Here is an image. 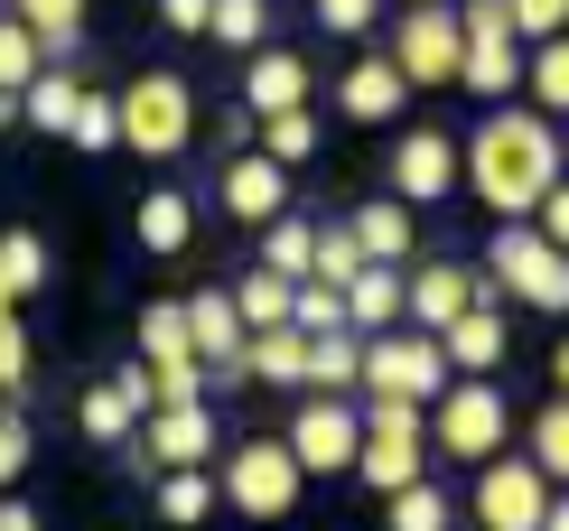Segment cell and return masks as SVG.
<instances>
[{"label":"cell","instance_id":"obj_1","mask_svg":"<svg viewBox=\"0 0 569 531\" xmlns=\"http://www.w3.org/2000/svg\"><path fill=\"white\" fill-rule=\"evenodd\" d=\"M458 178H467V197H477L495 224H523V214L560 187V122L532 112V103H495L477 122V140L458 150Z\"/></svg>","mask_w":569,"mask_h":531},{"label":"cell","instance_id":"obj_2","mask_svg":"<svg viewBox=\"0 0 569 531\" xmlns=\"http://www.w3.org/2000/svg\"><path fill=\"white\" fill-rule=\"evenodd\" d=\"M112 122H122V150L131 159H178L197 140V84L187 76H131V93H112Z\"/></svg>","mask_w":569,"mask_h":531},{"label":"cell","instance_id":"obj_3","mask_svg":"<svg viewBox=\"0 0 569 531\" xmlns=\"http://www.w3.org/2000/svg\"><path fill=\"white\" fill-rule=\"evenodd\" d=\"M505 429H513L505 382H486V373H448V392L430 401V448L458 457V467H486L505 448Z\"/></svg>","mask_w":569,"mask_h":531},{"label":"cell","instance_id":"obj_4","mask_svg":"<svg viewBox=\"0 0 569 531\" xmlns=\"http://www.w3.org/2000/svg\"><path fill=\"white\" fill-rule=\"evenodd\" d=\"M486 289L541 308V318H569V252L541 243L532 224H495V243H486Z\"/></svg>","mask_w":569,"mask_h":531},{"label":"cell","instance_id":"obj_5","mask_svg":"<svg viewBox=\"0 0 569 531\" xmlns=\"http://www.w3.org/2000/svg\"><path fill=\"white\" fill-rule=\"evenodd\" d=\"M299 485H308V475H299V457L280 448V439H243V448L216 467V494H224L243 522H290V513H299Z\"/></svg>","mask_w":569,"mask_h":531},{"label":"cell","instance_id":"obj_6","mask_svg":"<svg viewBox=\"0 0 569 531\" xmlns=\"http://www.w3.org/2000/svg\"><path fill=\"white\" fill-rule=\"evenodd\" d=\"M355 392H392V401H439L448 392V354H439V335H365V354H355Z\"/></svg>","mask_w":569,"mask_h":531},{"label":"cell","instance_id":"obj_7","mask_svg":"<svg viewBox=\"0 0 569 531\" xmlns=\"http://www.w3.org/2000/svg\"><path fill=\"white\" fill-rule=\"evenodd\" d=\"M458 84L486 93V103H513V84H523V38H513L505 0H467L458 10Z\"/></svg>","mask_w":569,"mask_h":531},{"label":"cell","instance_id":"obj_8","mask_svg":"<svg viewBox=\"0 0 569 531\" xmlns=\"http://www.w3.org/2000/svg\"><path fill=\"white\" fill-rule=\"evenodd\" d=\"M458 10L448 0H401V29L383 57L401 66V84H458Z\"/></svg>","mask_w":569,"mask_h":531},{"label":"cell","instance_id":"obj_9","mask_svg":"<svg viewBox=\"0 0 569 531\" xmlns=\"http://www.w3.org/2000/svg\"><path fill=\"white\" fill-rule=\"evenodd\" d=\"M477 522L486 531H541V513H551V475L532 467V457H513V448H495L486 467H477Z\"/></svg>","mask_w":569,"mask_h":531},{"label":"cell","instance_id":"obj_10","mask_svg":"<svg viewBox=\"0 0 569 531\" xmlns=\"http://www.w3.org/2000/svg\"><path fill=\"white\" fill-rule=\"evenodd\" d=\"M280 448L299 457V475H346L355 448H365V420H355V401L318 392L308 410H290V429H280Z\"/></svg>","mask_w":569,"mask_h":531},{"label":"cell","instance_id":"obj_11","mask_svg":"<svg viewBox=\"0 0 569 531\" xmlns=\"http://www.w3.org/2000/svg\"><path fill=\"white\" fill-rule=\"evenodd\" d=\"M216 439H224V420L206 401H159L140 420V457L150 467H216Z\"/></svg>","mask_w":569,"mask_h":531},{"label":"cell","instance_id":"obj_12","mask_svg":"<svg viewBox=\"0 0 569 531\" xmlns=\"http://www.w3.org/2000/svg\"><path fill=\"white\" fill-rule=\"evenodd\" d=\"M383 178H392V197L411 206V214L439 206V197H458V140H448V131H401Z\"/></svg>","mask_w":569,"mask_h":531},{"label":"cell","instance_id":"obj_13","mask_svg":"<svg viewBox=\"0 0 569 531\" xmlns=\"http://www.w3.org/2000/svg\"><path fill=\"white\" fill-rule=\"evenodd\" d=\"M477 299H486V271H477V261H430V271L401 280V318H411L420 335H439L448 318H467Z\"/></svg>","mask_w":569,"mask_h":531},{"label":"cell","instance_id":"obj_14","mask_svg":"<svg viewBox=\"0 0 569 531\" xmlns=\"http://www.w3.org/2000/svg\"><path fill=\"white\" fill-rule=\"evenodd\" d=\"M401 103H411L401 66L383 57V47H355L346 76H337V112H346V122H401Z\"/></svg>","mask_w":569,"mask_h":531},{"label":"cell","instance_id":"obj_15","mask_svg":"<svg viewBox=\"0 0 569 531\" xmlns=\"http://www.w3.org/2000/svg\"><path fill=\"white\" fill-rule=\"evenodd\" d=\"M243 308H233V289H197L187 299V345H197V364H216V373H233L243 382Z\"/></svg>","mask_w":569,"mask_h":531},{"label":"cell","instance_id":"obj_16","mask_svg":"<svg viewBox=\"0 0 569 531\" xmlns=\"http://www.w3.org/2000/svg\"><path fill=\"white\" fill-rule=\"evenodd\" d=\"M216 197H224L233 224H271V214H290V168H271L262 150H243V159H224Z\"/></svg>","mask_w":569,"mask_h":531},{"label":"cell","instance_id":"obj_17","mask_svg":"<svg viewBox=\"0 0 569 531\" xmlns=\"http://www.w3.org/2000/svg\"><path fill=\"white\" fill-rule=\"evenodd\" d=\"M308 84H318V76H308L299 47H252V57H243V112H299Z\"/></svg>","mask_w":569,"mask_h":531},{"label":"cell","instance_id":"obj_18","mask_svg":"<svg viewBox=\"0 0 569 531\" xmlns=\"http://www.w3.org/2000/svg\"><path fill=\"white\" fill-rule=\"evenodd\" d=\"M439 354H448V373H505V308H495V299H477V308H467V318H448L439 327Z\"/></svg>","mask_w":569,"mask_h":531},{"label":"cell","instance_id":"obj_19","mask_svg":"<svg viewBox=\"0 0 569 531\" xmlns=\"http://www.w3.org/2000/svg\"><path fill=\"white\" fill-rule=\"evenodd\" d=\"M131 243L159 252V261H178L187 243H197V197H187V187H150L140 214H131Z\"/></svg>","mask_w":569,"mask_h":531},{"label":"cell","instance_id":"obj_20","mask_svg":"<svg viewBox=\"0 0 569 531\" xmlns=\"http://www.w3.org/2000/svg\"><path fill=\"white\" fill-rule=\"evenodd\" d=\"M346 233H355V252H365L373 271H401V261H411V206L401 197H365L346 214Z\"/></svg>","mask_w":569,"mask_h":531},{"label":"cell","instance_id":"obj_21","mask_svg":"<svg viewBox=\"0 0 569 531\" xmlns=\"http://www.w3.org/2000/svg\"><path fill=\"white\" fill-rule=\"evenodd\" d=\"M346 475H355V485H373V494H401V485L430 475V439H365Z\"/></svg>","mask_w":569,"mask_h":531},{"label":"cell","instance_id":"obj_22","mask_svg":"<svg viewBox=\"0 0 569 531\" xmlns=\"http://www.w3.org/2000/svg\"><path fill=\"white\" fill-rule=\"evenodd\" d=\"M243 382H308V335L299 327H262V335H243Z\"/></svg>","mask_w":569,"mask_h":531},{"label":"cell","instance_id":"obj_23","mask_svg":"<svg viewBox=\"0 0 569 531\" xmlns=\"http://www.w3.org/2000/svg\"><path fill=\"white\" fill-rule=\"evenodd\" d=\"M346 327H355V335L401 327V271H373V261H365V271L346 280Z\"/></svg>","mask_w":569,"mask_h":531},{"label":"cell","instance_id":"obj_24","mask_svg":"<svg viewBox=\"0 0 569 531\" xmlns=\"http://www.w3.org/2000/svg\"><path fill=\"white\" fill-rule=\"evenodd\" d=\"M523 84H532V112L569 122V29H560V38H532V47H523Z\"/></svg>","mask_w":569,"mask_h":531},{"label":"cell","instance_id":"obj_25","mask_svg":"<svg viewBox=\"0 0 569 531\" xmlns=\"http://www.w3.org/2000/svg\"><path fill=\"white\" fill-rule=\"evenodd\" d=\"M76 76H66V66H38L29 84H19V122H38V131H57L66 140V122H76Z\"/></svg>","mask_w":569,"mask_h":531},{"label":"cell","instance_id":"obj_26","mask_svg":"<svg viewBox=\"0 0 569 531\" xmlns=\"http://www.w3.org/2000/svg\"><path fill=\"white\" fill-rule=\"evenodd\" d=\"M216 467H159V522H206V513H216Z\"/></svg>","mask_w":569,"mask_h":531},{"label":"cell","instance_id":"obj_27","mask_svg":"<svg viewBox=\"0 0 569 531\" xmlns=\"http://www.w3.org/2000/svg\"><path fill=\"white\" fill-rule=\"evenodd\" d=\"M252 150H262L271 168L318 159V122H308V103H299V112H252Z\"/></svg>","mask_w":569,"mask_h":531},{"label":"cell","instance_id":"obj_28","mask_svg":"<svg viewBox=\"0 0 569 531\" xmlns=\"http://www.w3.org/2000/svg\"><path fill=\"white\" fill-rule=\"evenodd\" d=\"M140 364H197V345H187V299L140 308Z\"/></svg>","mask_w":569,"mask_h":531},{"label":"cell","instance_id":"obj_29","mask_svg":"<svg viewBox=\"0 0 569 531\" xmlns=\"http://www.w3.org/2000/svg\"><path fill=\"white\" fill-rule=\"evenodd\" d=\"M355 354H365V335L337 327V335H308V392H337L355 401Z\"/></svg>","mask_w":569,"mask_h":531},{"label":"cell","instance_id":"obj_30","mask_svg":"<svg viewBox=\"0 0 569 531\" xmlns=\"http://www.w3.org/2000/svg\"><path fill=\"white\" fill-rule=\"evenodd\" d=\"M10 19L47 47V57H66V47L84 38V0H10Z\"/></svg>","mask_w":569,"mask_h":531},{"label":"cell","instance_id":"obj_31","mask_svg":"<svg viewBox=\"0 0 569 531\" xmlns=\"http://www.w3.org/2000/svg\"><path fill=\"white\" fill-rule=\"evenodd\" d=\"M206 38H216V47H233V57L271 47V0H216V10H206Z\"/></svg>","mask_w":569,"mask_h":531},{"label":"cell","instance_id":"obj_32","mask_svg":"<svg viewBox=\"0 0 569 531\" xmlns=\"http://www.w3.org/2000/svg\"><path fill=\"white\" fill-rule=\"evenodd\" d=\"M308 252H318V224H308V214H271L262 224V271L308 280Z\"/></svg>","mask_w":569,"mask_h":531},{"label":"cell","instance_id":"obj_33","mask_svg":"<svg viewBox=\"0 0 569 531\" xmlns=\"http://www.w3.org/2000/svg\"><path fill=\"white\" fill-rule=\"evenodd\" d=\"M383 522H392V531H448V522H458V494H439L430 475H420V485L383 494Z\"/></svg>","mask_w":569,"mask_h":531},{"label":"cell","instance_id":"obj_34","mask_svg":"<svg viewBox=\"0 0 569 531\" xmlns=\"http://www.w3.org/2000/svg\"><path fill=\"white\" fill-rule=\"evenodd\" d=\"M47 280H57V271H47V243H38V233H0V289H10V308L38 299Z\"/></svg>","mask_w":569,"mask_h":531},{"label":"cell","instance_id":"obj_35","mask_svg":"<svg viewBox=\"0 0 569 531\" xmlns=\"http://www.w3.org/2000/svg\"><path fill=\"white\" fill-rule=\"evenodd\" d=\"M233 308H243L252 335H262V327H290V280H280V271H243V280H233Z\"/></svg>","mask_w":569,"mask_h":531},{"label":"cell","instance_id":"obj_36","mask_svg":"<svg viewBox=\"0 0 569 531\" xmlns=\"http://www.w3.org/2000/svg\"><path fill=\"white\" fill-rule=\"evenodd\" d=\"M523 457L551 475V485H569V392H560L551 410H532V448H523Z\"/></svg>","mask_w":569,"mask_h":531},{"label":"cell","instance_id":"obj_37","mask_svg":"<svg viewBox=\"0 0 569 531\" xmlns=\"http://www.w3.org/2000/svg\"><path fill=\"white\" fill-rule=\"evenodd\" d=\"M76 420H84V439H93V448H122V439H131V429H140V410H131L122 392H112V382H93V392H84V410H76Z\"/></svg>","mask_w":569,"mask_h":531},{"label":"cell","instance_id":"obj_38","mask_svg":"<svg viewBox=\"0 0 569 531\" xmlns=\"http://www.w3.org/2000/svg\"><path fill=\"white\" fill-rule=\"evenodd\" d=\"M290 327H299V335H337V327H346V289L290 280Z\"/></svg>","mask_w":569,"mask_h":531},{"label":"cell","instance_id":"obj_39","mask_svg":"<svg viewBox=\"0 0 569 531\" xmlns=\"http://www.w3.org/2000/svg\"><path fill=\"white\" fill-rule=\"evenodd\" d=\"M66 140H76L84 159L122 150V122H112V93H76V122H66Z\"/></svg>","mask_w":569,"mask_h":531},{"label":"cell","instance_id":"obj_40","mask_svg":"<svg viewBox=\"0 0 569 531\" xmlns=\"http://www.w3.org/2000/svg\"><path fill=\"white\" fill-rule=\"evenodd\" d=\"M355 271H365V252H355V233H346V224H318V252H308V280L346 289Z\"/></svg>","mask_w":569,"mask_h":531},{"label":"cell","instance_id":"obj_41","mask_svg":"<svg viewBox=\"0 0 569 531\" xmlns=\"http://www.w3.org/2000/svg\"><path fill=\"white\" fill-rule=\"evenodd\" d=\"M38 66H47V47H38L29 29H19L10 10H0V93H19V84L38 76Z\"/></svg>","mask_w":569,"mask_h":531},{"label":"cell","instance_id":"obj_42","mask_svg":"<svg viewBox=\"0 0 569 531\" xmlns=\"http://www.w3.org/2000/svg\"><path fill=\"white\" fill-rule=\"evenodd\" d=\"M29 392V327H19V308H0V401Z\"/></svg>","mask_w":569,"mask_h":531},{"label":"cell","instance_id":"obj_43","mask_svg":"<svg viewBox=\"0 0 569 531\" xmlns=\"http://www.w3.org/2000/svg\"><path fill=\"white\" fill-rule=\"evenodd\" d=\"M29 457H38V429L19 420V410H0V485H19V475H29Z\"/></svg>","mask_w":569,"mask_h":531},{"label":"cell","instance_id":"obj_44","mask_svg":"<svg viewBox=\"0 0 569 531\" xmlns=\"http://www.w3.org/2000/svg\"><path fill=\"white\" fill-rule=\"evenodd\" d=\"M505 19H513V38H560L569 0H505Z\"/></svg>","mask_w":569,"mask_h":531},{"label":"cell","instance_id":"obj_45","mask_svg":"<svg viewBox=\"0 0 569 531\" xmlns=\"http://www.w3.org/2000/svg\"><path fill=\"white\" fill-rule=\"evenodd\" d=\"M373 19H383V0H318V29L327 38H365Z\"/></svg>","mask_w":569,"mask_h":531},{"label":"cell","instance_id":"obj_46","mask_svg":"<svg viewBox=\"0 0 569 531\" xmlns=\"http://www.w3.org/2000/svg\"><path fill=\"white\" fill-rule=\"evenodd\" d=\"M523 224L541 233V243H560V252H569V178H560V187H551V197H541V206L523 214Z\"/></svg>","mask_w":569,"mask_h":531},{"label":"cell","instance_id":"obj_47","mask_svg":"<svg viewBox=\"0 0 569 531\" xmlns=\"http://www.w3.org/2000/svg\"><path fill=\"white\" fill-rule=\"evenodd\" d=\"M112 392H122V401L140 410V420H150V410H159V373H150V364H140V354H131V364L112 373Z\"/></svg>","mask_w":569,"mask_h":531},{"label":"cell","instance_id":"obj_48","mask_svg":"<svg viewBox=\"0 0 569 531\" xmlns=\"http://www.w3.org/2000/svg\"><path fill=\"white\" fill-rule=\"evenodd\" d=\"M159 373V401H206V373L216 364H150Z\"/></svg>","mask_w":569,"mask_h":531},{"label":"cell","instance_id":"obj_49","mask_svg":"<svg viewBox=\"0 0 569 531\" xmlns=\"http://www.w3.org/2000/svg\"><path fill=\"white\" fill-rule=\"evenodd\" d=\"M206 10H216V0H159V19H169L178 38H206Z\"/></svg>","mask_w":569,"mask_h":531},{"label":"cell","instance_id":"obj_50","mask_svg":"<svg viewBox=\"0 0 569 531\" xmlns=\"http://www.w3.org/2000/svg\"><path fill=\"white\" fill-rule=\"evenodd\" d=\"M0 531H38V513H29L19 494H0Z\"/></svg>","mask_w":569,"mask_h":531},{"label":"cell","instance_id":"obj_51","mask_svg":"<svg viewBox=\"0 0 569 531\" xmlns=\"http://www.w3.org/2000/svg\"><path fill=\"white\" fill-rule=\"evenodd\" d=\"M541 531H569V494H551V513H541Z\"/></svg>","mask_w":569,"mask_h":531},{"label":"cell","instance_id":"obj_52","mask_svg":"<svg viewBox=\"0 0 569 531\" xmlns=\"http://www.w3.org/2000/svg\"><path fill=\"white\" fill-rule=\"evenodd\" d=\"M551 382H560V392H569V345H551Z\"/></svg>","mask_w":569,"mask_h":531},{"label":"cell","instance_id":"obj_53","mask_svg":"<svg viewBox=\"0 0 569 531\" xmlns=\"http://www.w3.org/2000/svg\"><path fill=\"white\" fill-rule=\"evenodd\" d=\"M0 131H19V93H0Z\"/></svg>","mask_w":569,"mask_h":531},{"label":"cell","instance_id":"obj_54","mask_svg":"<svg viewBox=\"0 0 569 531\" xmlns=\"http://www.w3.org/2000/svg\"><path fill=\"white\" fill-rule=\"evenodd\" d=\"M560 178H569V131H560Z\"/></svg>","mask_w":569,"mask_h":531},{"label":"cell","instance_id":"obj_55","mask_svg":"<svg viewBox=\"0 0 569 531\" xmlns=\"http://www.w3.org/2000/svg\"><path fill=\"white\" fill-rule=\"evenodd\" d=\"M0 308H10V289H0Z\"/></svg>","mask_w":569,"mask_h":531},{"label":"cell","instance_id":"obj_56","mask_svg":"<svg viewBox=\"0 0 569 531\" xmlns=\"http://www.w3.org/2000/svg\"><path fill=\"white\" fill-rule=\"evenodd\" d=\"M0 10H10V0H0Z\"/></svg>","mask_w":569,"mask_h":531}]
</instances>
